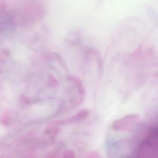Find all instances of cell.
I'll return each instance as SVG.
<instances>
[{
    "mask_svg": "<svg viewBox=\"0 0 158 158\" xmlns=\"http://www.w3.org/2000/svg\"><path fill=\"white\" fill-rule=\"evenodd\" d=\"M69 79L75 83L80 95L83 96L85 95V91L81 81L79 78L74 76L70 77Z\"/></svg>",
    "mask_w": 158,
    "mask_h": 158,
    "instance_id": "cell-1",
    "label": "cell"
}]
</instances>
